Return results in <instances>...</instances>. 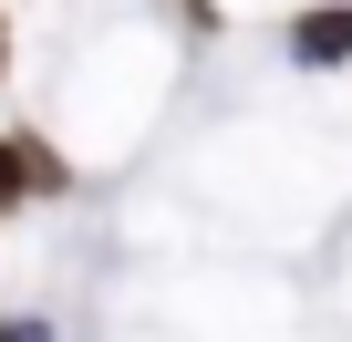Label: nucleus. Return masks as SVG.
Masks as SVG:
<instances>
[{
  "instance_id": "f257e3e1",
  "label": "nucleus",
  "mask_w": 352,
  "mask_h": 342,
  "mask_svg": "<svg viewBox=\"0 0 352 342\" xmlns=\"http://www.w3.org/2000/svg\"><path fill=\"white\" fill-rule=\"evenodd\" d=\"M300 63H352V11H311L300 21Z\"/></svg>"
},
{
  "instance_id": "20e7f679",
  "label": "nucleus",
  "mask_w": 352,
  "mask_h": 342,
  "mask_svg": "<svg viewBox=\"0 0 352 342\" xmlns=\"http://www.w3.org/2000/svg\"><path fill=\"white\" fill-rule=\"evenodd\" d=\"M0 63H11V42H0Z\"/></svg>"
},
{
  "instance_id": "7ed1b4c3",
  "label": "nucleus",
  "mask_w": 352,
  "mask_h": 342,
  "mask_svg": "<svg viewBox=\"0 0 352 342\" xmlns=\"http://www.w3.org/2000/svg\"><path fill=\"white\" fill-rule=\"evenodd\" d=\"M0 342H52V332L42 321H0Z\"/></svg>"
},
{
  "instance_id": "f03ea898",
  "label": "nucleus",
  "mask_w": 352,
  "mask_h": 342,
  "mask_svg": "<svg viewBox=\"0 0 352 342\" xmlns=\"http://www.w3.org/2000/svg\"><path fill=\"white\" fill-rule=\"evenodd\" d=\"M21 177H32V166H21V156H0V208L21 197Z\"/></svg>"
}]
</instances>
